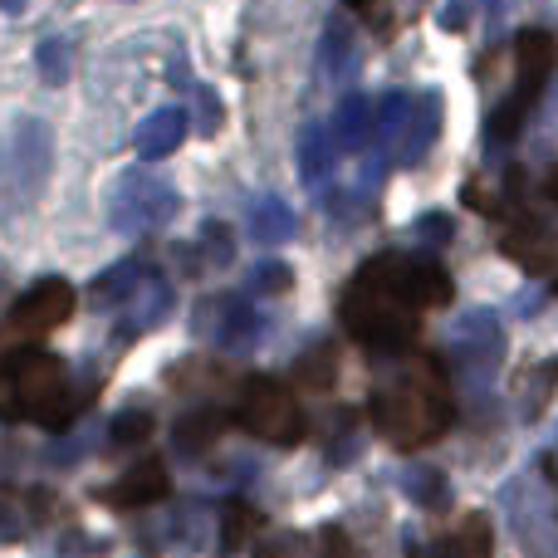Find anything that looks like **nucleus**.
Returning a JSON list of instances; mask_svg holds the SVG:
<instances>
[{
  "label": "nucleus",
  "mask_w": 558,
  "mask_h": 558,
  "mask_svg": "<svg viewBox=\"0 0 558 558\" xmlns=\"http://www.w3.org/2000/svg\"><path fill=\"white\" fill-rule=\"evenodd\" d=\"M451 304V275L426 255H377L348 279L338 299L348 338L367 353H407L426 308Z\"/></svg>",
  "instance_id": "nucleus-1"
},
{
  "label": "nucleus",
  "mask_w": 558,
  "mask_h": 558,
  "mask_svg": "<svg viewBox=\"0 0 558 558\" xmlns=\"http://www.w3.org/2000/svg\"><path fill=\"white\" fill-rule=\"evenodd\" d=\"M367 416H373L377 436H387V441L402 446V451L432 446L456 416L451 377H446L441 357H422V353L407 357V363L373 392Z\"/></svg>",
  "instance_id": "nucleus-2"
},
{
  "label": "nucleus",
  "mask_w": 558,
  "mask_h": 558,
  "mask_svg": "<svg viewBox=\"0 0 558 558\" xmlns=\"http://www.w3.org/2000/svg\"><path fill=\"white\" fill-rule=\"evenodd\" d=\"M88 407V387L69 383V367L45 348H0V416L39 422L49 432L69 426Z\"/></svg>",
  "instance_id": "nucleus-3"
},
{
  "label": "nucleus",
  "mask_w": 558,
  "mask_h": 558,
  "mask_svg": "<svg viewBox=\"0 0 558 558\" xmlns=\"http://www.w3.org/2000/svg\"><path fill=\"white\" fill-rule=\"evenodd\" d=\"M554 69H558V39L549 29H520V39H514V88L485 123V137L495 147L520 137V128L530 123V113L539 108L544 88H549Z\"/></svg>",
  "instance_id": "nucleus-4"
},
{
  "label": "nucleus",
  "mask_w": 558,
  "mask_h": 558,
  "mask_svg": "<svg viewBox=\"0 0 558 558\" xmlns=\"http://www.w3.org/2000/svg\"><path fill=\"white\" fill-rule=\"evenodd\" d=\"M49 162H54V133H49V123L20 118L5 153H0V221L25 216L39 202V192L49 182Z\"/></svg>",
  "instance_id": "nucleus-5"
},
{
  "label": "nucleus",
  "mask_w": 558,
  "mask_h": 558,
  "mask_svg": "<svg viewBox=\"0 0 558 558\" xmlns=\"http://www.w3.org/2000/svg\"><path fill=\"white\" fill-rule=\"evenodd\" d=\"M235 422L245 426L251 436L270 446H299L308 432L304 412L294 402V387H284L279 377H245L241 397H235Z\"/></svg>",
  "instance_id": "nucleus-6"
},
{
  "label": "nucleus",
  "mask_w": 558,
  "mask_h": 558,
  "mask_svg": "<svg viewBox=\"0 0 558 558\" xmlns=\"http://www.w3.org/2000/svg\"><path fill=\"white\" fill-rule=\"evenodd\" d=\"M500 353H505V328L495 314H485V308H475V314H465L461 324L451 328V343H446V373L461 377L471 392H485L495 377V367H500Z\"/></svg>",
  "instance_id": "nucleus-7"
},
{
  "label": "nucleus",
  "mask_w": 558,
  "mask_h": 558,
  "mask_svg": "<svg viewBox=\"0 0 558 558\" xmlns=\"http://www.w3.org/2000/svg\"><path fill=\"white\" fill-rule=\"evenodd\" d=\"M177 211H182L177 186H167L162 177H147V172L123 177V182L113 186V202H108V221L123 235L162 231L167 221H177Z\"/></svg>",
  "instance_id": "nucleus-8"
},
{
  "label": "nucleus",
  "mask_w": 558,
  "mask_h": 558,
  "mask_svg": "<svg viewBox=\"0 0 558 558\" xmlns=\"http://www.w3.org/2000/svg\"><path fill=\"white\" fill-rule=\"evenodd\" d=\"M74 299L78 294H74V284H69V279H59V275L39 279L35 289H25V294L10 304V318H5V328H0V348L54 333V328L74 314Z\"/></svg>",
  "instance_id": "nucleus-9"
},
{
  "label": "nucleus",
  "mask_w": 558,
  "mask_h": 558,
  "mask_svg": "<svg viewBox=\"0 0 558 558\" xmlns=\"http://www.w3.org/2000/svg\"><path fill=\"white\" fill-rule=\"evenodd\" d=\"M265 328H270L265 314L241 294H206L202 304H196V333H202L206 343H216L221 353H245V348H255L265 338Z\"/></svg>",
  "instance_id": "nucleus-10"
},
{
  "label": "nucleus",
  "mask_w": 558,
  "mask_h": 558,
  "mask_svg": "<svg viewBox=\"0 0 558 558\" xmlns=\"http://www.w3.org/2000/svg\"><path fill=\"white\" fill-rule=\"evenodd\" d=\"M436 133H441V98L407 94V113H402V123H397V137H392V147H387V157L402 167H416L432 153Z\"/></svg>",
  "instance_id": "nucleus-11"
},
{
  "label": "nucleus",
  "mask_w": 558,
  "mask_h": 558,
  "mask_svg": "<svg viewBox=\"0 0 558 558\" xmlns=\"http://www.w3.org/2000/svg\"><path fill=\"white\" fill-rule=\"evenodd\" d=\"M255 558H357L353 539L338 524H318V530H284L255 544Z\"/></svg>",
  "instance_id": "nucleus-12"
},
{
  "label": "nucleus",
  "mask_w": 558,
  "mask_h": 558,
  "mask_svg": "<svg viewBox=\"0 0 558 558\" xmlns=\"http://www.w3.org/2000/svg\"><path fill=\"white\" fill-rule=\"evenodd\" d=\"M407 558H495L490 520L485 514H461L436 544H407Z\"/></svg>",
  "instance_id": "nucleus-13"
},
{
  "label": "nucleus",
  "mask_w": 558,
  "mask_h": 558,
  "mask_svg": "<svg viewBox=\"0 0 558 558\" xmlns=\"http://www.w3.org/2000/svg\"><path fill=\"white\" fill-rule=\"evenodd\" d=\"M167 490H172V481H167V465L157 461V456H147V461L133 465V471H123V481H118V485L98 490V500L113 505V510H143V505L167 500Z\"/></svg>",
  "instance_id": "nucleus-14"
},
{
  "label": "nucleus",
  "mask_w": 558,
  "mask_h": 558,
  "mask_svg": "<svg viewBox=\"0 0 558 558\" xmlns=\"http://www.w3.org/2000/svg\"><path fill=\"white\" fill-rule=\"evenodd\" d=\"M186 128H192V113L186 108H157V113H147L143 123H137V133H133V147H137V157H147V162H157V157H167V153H177V147L186 143Z\"/></svg>",
  "instance_id": "nucleus-15"
},
{
  "label": "nucleus",
  "mask_w": 558,
  "mask_h": 558,
  "mask_svg": "<svg viewBox=\"0 0 558 558\" xmlns=\"http://www.w3.org/2000/svg\"><path fill=\"white\" fill-rule=\"evenodd\" d=\"M514 407H520L524 422H539L544 407H549V397L558 392V363L554 357H534V363H524L520 373H514Z\"/></svg>",
  "instance_id": "nucleus-16"
},
{
  "label": "nucleus",
  "mask_w": 558,
  "mask_h": 558,
  "mask_svg": "<svg viewBox=\"0 0 558 558\" xmlns=\"http://www.w3.org/2000/svg\"><path fill=\"white\" fill-rule=\"evenodd\" d=\"M367 137H373V104L363 94H348L328 123V143H333V153H363Z\"/></svg>",
  "instance_id": "nucleus-17"
},
{
  "label": "nucleus",
  "mask_w": 558,
  "mask_h": 558,
  "mask_svg": "<svg viewBox=\"0 0 558 558\" xmlns=\"http://www.w3.org/2000/svg\"><path fill=\"white\" fill-rule=\"evenodd\" d=\"M147 279H153V265L137 260V255H133V260H118L113 270L98 275V279H94V289H88V299H94L98 308H123L128 299H133L137 289L147 284Z\"/></svg>",
  "instance_id": "nucleus-18"
},
{
  "label": "nucleus",
  "mask_w": 558,
  "mask_h": 558,
  "mask_svg": "<svg viewBox=\"0 0 558 558\" xmlns=\"http://www.w3.org/2000/svg\"><path fill=\"white\" fill-rule=\"evenodd\" d=\"M123 308H128V318H123V328H118V338H137V333H147V328H157V324L167 318V308H172V284L153 275L133 299H128Z\"/></svg>",
  "instance_id": "nucleus-19"
},
{
  "label": "nucleus",
  "mask_w": 558,
  "mask_h": 558,
  "mask_svg": "<svg viewBox=\"0 0 558 558\" xmlns=\"http://www.w3.org/2000/svg\"><path fill=\"white\" fill-rule=\"evenodd\" d=\"M353 59H357L353 20H348V15H328L324 20V45H318V69H324L328 78H348V74H353Z\"/></svg>",
  "instance_id": "nucleus-20"
},
{
  "label": "nucleus",
  "mask_w": 558,
  "mask_h": 558,
  "mask_svg": "<svg viewBox=\"0 0 558 558\" xmlns=\"http://www.w3.org/2000/svg\"><path fill=\"white\" fill-rule=\"evenodd\" d=\"M221 432H226V416L216 412V407H202V412H186L182 422H177L172 446H177V456H202L221 441Z\"/></svg>",
  "instance_id": "nucleus-21"
},
{
  "label": "nucleus",
  "mask_w": 558,
  "mask_h": 558,
  "mask_svg": "<svg viewBox=\"0 0 558 558\" xmlns=\"http://www.w3.org/2000/svg\"><path fill=\"white\" fill-rule=\"evenodd\" d=\"M235 260V235L226 221H206L202 231H196V251L186 255V265L192 270H226V265Z\"/></svg>",
  "instance_id": "nucleus-22"
},
{
  "label": "nucleus",
  "mask_w": 558,
  "mask_h": 558,
  "mask_svg": "<svg viewBox=\"0 0 558 558\" xmlns=\"http://www.w3.org/2000/svg\"><path fill=\"white\" fill-rule=\"evenodd\" d=\"M251 235H255V245L289 241L294 235V211L279 196H260V202H251Z\"/></svg>",
  "instance_id": "nucleus-23"
},
{
  "label": "nucleus",
  "mask_w": 558,
  "mask_h": 558,
  "mask_svg": "<svg viewBox=\"0 0 558 558\" xmlns=\"http://www.w3.org/2000/svg\"><path fill=\"white\" fill-rule=\"evenodd\" d=\"M216 520H221V549L226 554H241L245 544L255 539V530L265 524V514L255 510L251 500H231L221 514H216Z\"/></svg>",
  "instance_id": "nucleus-24"
},
{
  "label": "nucleus",
  "mask_w": 558,
  "mask_h": 558,
  "mask_svg": "<svg viewBox=\"0 0 558 558\" xmlns=\"http://www.w3.org/2000/svg\"><path fill=\"white\" fill-rule=\"evenodd\" d=\"M294 383L308 387V392H328V387L338 383V348L333 343H314L294 363Z\"/></svg>",
  "instance_id": "nucleus-25"
},
{
  "label": "nucleus",
  "mask_w": 558,
  "mask_h": 558,
  "mask_svg": "<svg viewBox=\"0 0 558 558\" xmlns=\"http://www.w3.org/2000/svg\"><path fill=\"white\" fill-rule=\"evenodd\" d=\"M333 162L338 153L328 143V128H304V137H299V172H304V182H324L333 172Z\"/></svg>",
  "instance_id": "nucleus-26"
},
{
  "label": "nucleus",
  "mask_w": 558,
  "mask_h": 558,
  "mask_svg": "<svg viewBox=\"0 0 558 558\" xmlns=\"http://www.w3.org/2000/svg\"><path fill=\"white\" fill-rule=\"evenodd\" d=\"M402 113H407V94L377 98V104H373V137H367V143L387 153V147H392V137H397V123H402Z\"/></svg>",
  "instance_id": "nucleus-27"
},
{
  "label": "nucleus",
  "mask_w": 558,
  "mask_h": 558,
  "mask_svg": "<svg viewBox=\"0 0 558 558\" xmlns=\"http://www.w3.org/2000/svg\"><path fill=\"white\" fill-rule=\"evenodd\" d=\"M35 69L45 84H69V69H74V54H69V39H45V45L35 49Z\"/></svg>",
  "instance_id": "nucleus-28"
},
{
  "label": "nucleus",
  "mask_w": 558,
  "mask_h": 558,
  "mask_svg": "<svg viewBox=\"0 0 558 558\" xmlns=\"http://www.w3.org/2000/svg\"><path fill=\"white\" fill-rule=\"evenodd\" d=\"M153 436V412H118L113 426H108V446H143Z\"/></svg>",
  "instance_id": "nucleus-29"
},
{
  "label": "nucleus",
  "mask_w": 558,
  "mask_h": 558,
  "mask_svg": "<svg viewBox=\"0 0 558 558\" xmlns=\"http://www.w3.org/2000/svg\"><path fill=\"white\" fill-rule=\"evenodd\" d=\"M402 490L412 495L416 505H426V510H441V505H446V485H441V475H436V471H407Z\"/></svg>",
  "instance_id": "nucleus-30"
},
{
  "label": "nucleus",
  "mask_w": 558,
  "mask_h": 558,
  "mask_svg": "<svg viewBox=\"0 0 558 558\" xmlns=\"http://www.w3.org/2000/svg\"><path fill=\"white\" fill-rule=\"evenodd\" d=\"M289 284H294V270H289V265H279V260L255 265V275H251V289H255V294H284Z\"/></svg>",
  "instance_id": "nucleus-31"
},
{
  "label": "nucleus",
  "mask_w": 558,
  "mask_h": 558,
  "mask_svg": "<svg viewBox=\"0 0 558 558\" xmlns=\"http://www.w3.org/2000/svg\"><path fill=\"white\" fill-rule=\"evenodd\" d=\"M412 235H426V245H446L456 235V226H451V216H422L412 226Z\"/></svg>",
  "instance_id": "nucleus-32"
},
{
  "label": "nucleus",
  "mask_w": 558,
  "mask_h": 558,
  "mask_svg": "<svg viewBox=\"0 0 558 558\" xmlns=\"http://www.w3.org/2000/svg\"><path fill=\"white\" fill-rule=\"evenodd\" d=\"M216 128H221V98L202 88V133H216Z\"/></svg>",
  "instance_id": "nucleus-33"
},
{
  "label": "nucleus",
  "mask_w": 558,
  "mask_h": 558,
  "mask_svg": "<svg viewBox=\"0 0 558 558\" xmlns=\"http://www.w3.org/2000/svg\"><path fill=\"white\" fill-rule=\"evenodd\" d=\"M343 5H353L363 20H387V0H343Z\"/></svg>",
  "instance_id": "nucleus-34"
},
{
  "label": "nucleus",
  "mask_w": 558,
  "mask_h": 558,
  "mask_svg": "<svg viewBox=\"0 0 558 558\" xmlns=\"http://www.w3.org/2000/svg\"><path fill=\"white\" fill-rule=\"evenodd\" d=\"M544 196H549V202H554V211H558V162H554V172L544 177Z\"/></svg>",
  "instance_id": "nucleus-35"
},
{
  "label": "nucleus",
  "mask_w": 558,
  "mask_h": 558,
  "mask_svg": "<svg viewBox=\"0 0 558 558\" xmlns=\"http://www.w3.org/2000/svg\"><path fill=\"white\" fill-rule=\"evenodd\" d=\"M0 10H10V15H20V10H25V0H0Z\"/></svg>",
  "instance_id": "nucleus-36"
},
{
  "label": "nucleus",
  "mask_w": 558,
  "mask_h": 558,
  "mask_svg": "<svg viewBox=\"0 0 558 558\" xmlns=\"http://www.w3.org/2000/svg\"><path fill=\"white\" fill-rule=\"evenodd\" d=\"M554 279H549V284H554V294H558V260H554V270H549Z\"/></svg>",
  "instance_id": "nucleus-37"
}]
</instances>
